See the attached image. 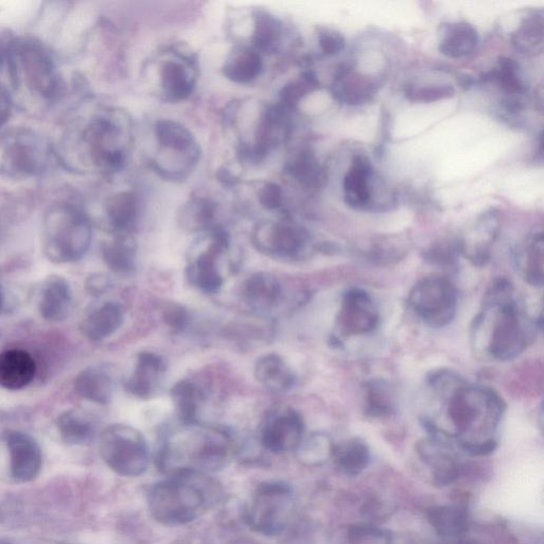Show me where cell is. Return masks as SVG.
I'll return each mask as SVG.
<instances>
[{
	"label": "cell",
	"instance_id": "f5cc1de1",
	"mask_svg": "<svg viewBox=\"0 0 544 544\" xmlns=\"http://www.w3.org/2000/svg\"><path fill=\"white\" fill-rule=\"evenodd\" d=\"M112 285V280L108 276L95 274L88 278L85 289H87L90 296L98 298L107 294Z\"/></svg>",
	"mask_w": 544,
	"mask_h": 544
},
{
	"label": "cell",
	"instance_id": "1f68e13d",
	"mask_svg": "<svg viewBox=\"0 0 544 544\" xmlns=\"http://www.w3.org/2000/svg\"><path fill=\"white\" fill-rule=\"evenodd\" d=\"M285 174L304 191L316 192L325 185L327 176L315 153L311 150H301L285 164Z\"/></svg>",
	"mask_w": 544,
	"mask_h": 544
},
{
	"label": "cell",
	"instance_id": "f546056e",
	"mask_svg": "<svg viewBox=\"0 0 544 544\" xmlns=\"http://www.w3.org/2000/svg\"><path fill=\"white\" fill-rule=\"evenodd\" d=\"M243 299L255 311H269L282 300L280 280L270 272H257L243 285Z\"/></svg>",
	"mask_w": 544,
	"mask_h": 544
},
{
	"label": "cell",
	"instance_id": "5bb4252c",
	"mask_svg": "<svg viewBox=\"0 0 544 544\" xmlns=\"http://www.w3.org/2000/svg\"><path fill=\"white\" fill-rule=\"evenodd\" d=\"M408 305L415 315L432 328L450 325L457 313L458 297L453 283L444 277L432 276L417 282Z\"/></svg>",
	"mask_w": 544,
	"mask_h": 544
},
{
	"label": "cell",
	"instance_id": "8d00e7d4",
	"mask_svg": "<svg viewBox=\"0 0 544 544\" xmlns=\"http://www.w3.org/2000/svg\"><path fill=\"white\" fill-rule=\"evenodd\" d=\"M57 428L62 440L67 445H88L95 434L92 419L82 411L64 412L57 419Z\"/></svg>",
	"mask_w": 544,
	"mask_h": 544
},
{
	"label": "cell",
	"instance_id": "ba28073f",
	"mask_svg": "<svg viewBox=\"0 0 544 544\" xmlns=\"http://www.w3.org/2000/svg\"><path fill=\"white\" fill-rule=\"evenodd\" d=\"M55 165L54 142L40 130L9 125L0 131V180H40Z\"/></svg>",
	"mask_w": 544,
	"mask_h": 544
},
{
	"label": "cell",
	"instance_id": "7402d4cb",
	"mask_svg": "<svg viewBox=\"0 0 544 544\" xmlns=\"http://www.w3.org/2000/svg\"><path fill=\"white\" fill-rule=\"evenodd\" d=\"M73 303L72 287L65 278L51 275L44 280L39 295V311L45 320H65L72 313Z\"/></svg>",
	"mask_w": 544,
	"mask_h": 544
},
{
	"label": "cell",
	"instance_id": "60d3db41",
	"mask_svg": "<svg viewBox=\"0 0 544 544\" xmlns=\"http://www.w3.org/2000/svg\"><path fill=\"white\" fill-rule=\"evenodd\" d=\"M544 36L543 12H533L522 20L513 36V45L523 55L542 53Z\"/></svg>",
	"mask_w": 544,
	"mask_h": 544
},
{
	"label": "cell",
	"instance_id": "d6a6232c",
	"mask_svg": "<svg viewBox=\"0 0 544 544\" xmlns=\"http://www.w3.org/2000/svg\"><path fill=\"white\" fill-rule=\"evenodd\" d=\"M254 377L262 386L274 393H286L296 383L293 369L276 353L260 357L254 365Z\"/></svg>",
	"mask_w": 544,
	"mask_h": 544
},
{
	"label": "cell",
	"instance_id": "603a6c76",
	"mask_svg": "<svg viewBox=\"0 0 544 544\" xmlns=\"http://www.w3.org/2000/svg\"><path fill=\"white\" fill-rule=\"evenodd\" d=\"M373 170L364 156H356L344 179L345 201L354 210H371L373 206Z\"/></svg>",
	"mask_w": 544,
	"mask_h": 544
},
{
	"label": "cell",
	"instance_id": "8fae6325",
	"mask_svg": "<svg viewBox=\"0 0 544 544\" xmlns=\"http://www.w3.org/2000/svg\"><path fill=\"white\" fill-rule=\"evenodd\" d=\"M148 68L155 77L159 94L170 102L190 98L198 80L197 60L191 50L181 46L168 47L152 59Z\"/></svg>",
	"mask_w": 544,
	"mask_h": 544
},
{
	"label": "cell",
	"instance_id": "277c9868",
	"mask_svg": "<svg viewBox=\"0 0 544 544\" xmlns=\"http://www.w3.org/2000/svg\"><path fill=\"white\" fill-rule=\"evenodd\" d=\"M223 499V489L207 473L180 472L148 492L151 516L168 526L191 523L208 513Z\"/></svg>",
	"mask_w": 544,
	"mask_h": 544
},
{
	"label": "cell",
	"instance_id": "ee69618b",
	"mask_svg": "<svg viewBox=\"0 0 544 544\" xmlns=\"http://www.w3.org/2000/svg\"><path fill=\"white\" fill-rule=\"evenodd\" d=\"M333 447V441L327 434L314 433L302 439L296 452L301 463L316 466L332 457Z\"/></svg>",
	"mask_w": 544,
	"mask_h": 544
},
{
	"label": "cell",
	"instance_id": "f6af8a7d",
	"mask_svg": "<svg viewBox=\"0 0 544 544\" xmlns=\"http://www.w3.org/2000/svg\"><path fill=\"white\" fill-rule=\"evenodd\" d=\"M459 253L458 238L456 240L442 241L423 251V259L433 265L453 266Z\"/></svg>",
	"mask_w": 544,
	"mask_h": 544
},
{
	"label": "cell",
	"instance_id": "6f0895ef",
	"mask_svg": "<svg viewBox=\"0 0 544 544\" xmlns=\"http://www.w3.org/2000/svg\"><path fill=\"white\" fill-rule=\"evenodd\" d=\"M6 309V292L2 284H0V315L4 313Z\"/></svg>",
	"mask_w": 544,
	"mask_h": 544
},
{
	"label": "cell",
	"instance_id": "ac0fdd59",
	"mask_svg": "<svg viewBox=\"0 0 544 544\" xmlns=\"http://www.w3.org/2000/svg\"><path fill=\"white\" fill-rule=\"evenodd\" d=\"M5 440L10 453L13 478L22 483L37 479L43 458L36 439L20 431H11L6 434Z\"/></svg>",
	"mask_w": 544,
	"mask_h": 544
},
{
	"label": "cell",
	"instance_id": "ffe728a7",
	"mask_svg": "<svg viewBox=\"0 0 544 544\" xmlns=\"http://www.w3.org/2000/svg\"><path fill=\"white\" fill-rule=\"evenodd\" d=\"M500 233L497 213H486L476 223L472 235L458 237L459 253L476 267L486 266L491 258L492 246Z\"/></svg>",
	"mask_w": 544,
	"mask_h": 544
},
{
	"label": "cell",
	"instance_id": "6da1fadb",
	"mask_svg": "<svg viewBox=\"0 0 544 544\" xmlns=\"http://www.w3.org/2000/svg\"><path fill=\"white\" fill-rule=\"evenodd\" d=\"M54 142L57 165L75 176L112 177L125 168L132 143L131 119L118 108L90 99L64 113Z\"/></svg>",
	"mask_w": 544,
	"mask_h": 544
},
{
	"label": "cell",
	"instance_id": "74e56055",
	"mask_svg": "<svg viewBox=\"0 0 544 544\" xmlns=\"http://www.w3.org/2000/svg\"><path fill=\"white\" fill-rule=\"evenodd\" d=\"M178 418L186 427L198 424V415L202 403L200 388L190 380H181L170 390Z\"/></svg>",
	"mask_w": 544,
	"mask_h": 544
},
{
	"label": "cell",
	"instance_id": "4fadbf2b",
	"mask_svg": "<svg viewBox=\"0 0 544 544\" xmlns=\"http://www.w3.org/2000/svg\"><path fill=\"white\" fill-rule=\"evenodd\" d=\"M251 242L267 257L285 261L306 259L313 249L309 232L287 219L262 221L253 228Z\"/></svg>",
	"mask_w": 544,
	"mask_h": 544
},
{
	"label": "cell",
	"instance_id": "d4e9b609",
	"mask_svg": "<svg viewBox=\"0 0 544 544\" xmlns=\"http://www.w3.org/2000/svg\"><path fill=\"white\" fill-rule=\"evenodd\" d=\"M124 321L123 305L108 301L96 306L85 315L81 321L80 330L91 342H101L121 329Z\"/></svg>",
	"mask_w": 544,
	"mask_h": 544
},
{
	"label": "cell",
	"instance_id": "680465c9",
	"mask_svg": "<svg viewBox=\"0 0 544 544\" xmlns=\"http://www.w3.org/2000/svg\"><path fill=\"white\" fill-rule=\"evenodd\" d=\"M457 544H482V543H479V542H476V541L465 540V541L458 542Z\"/></svg>",
	"mask_w": 544,
	"mask_h": 544
},
{
	"label": "cell",
	"instance_id": "bcb514c9",
	"mask_svg": "<svg viewBox=\"0 0 544 544\" xmlns=\"http://www.w3.org/2000/svg\"><path fill=\"white\" fill-rule=\"evenodd\" d=\"M348 544H391V537L379 527L357 524L349 527Z\"/></svg>",
	"mask_w": 544,
	"mask_h": 544
},
{
	"label": "cell",
	"instance_id": "9c48e42d",
	"mask_svg": "<svg viewBox=\"0 0 544 544\" xmlns=\"http://www.w3.org/2000/svg\"><path fill=\"white\" fill-rule=\"evenodd\" d=\"M155 139L153 170L168 181H184L200 160V147L192 131L174 119H159L152 128Z\"/></svg>",
	"mask_w": 544,
	"mask_h": 544
},
{
	"label": "cell",
	"instance_id": "d590c367",
	"mask_svg": "<svg viewBox=\"0 0 544 544\" xmlns=\"http://www.w3.org/2000/svg\"><path fill=\"white\" fill-rule=\"evenodd\" d=\"M516 263L526 283L541 287L544 279V243L542 232L532 235L517 251Z\"/></svg>",
	"mask_w": 544,
	"mask_h": 544
},
{
	"label": "cell",
	"instance_id": "484cf974",
	"mask_svg": "<svg viewBox=\"0 0 544 544\" xmlns=\"http://www.w3.org/2000/svg\"><path fill=\"white\" fill-rule=\"evenodd\" d=\"M115 378L105 365L91 366L82 370L75 379L76 394L89 402L107 405L114 396Z\"/></svg>",
	"mask_w": 544,
	"mask_h": 544
},
{
	"label": "cell",
	"instance_id": "816d5d0a",
	"mask_svg": "<svg viewBox=\"0 0 544 544\" xmlns=\"http://www.w3.org/2000/svg\"><path fill=\"white\" fill-rule=\"evenodd\" d=\"M15 109L14 100L7 84L0 82V131L9 126Z\"/></svg>",
	"mask_w": 544,
	"mask_h": 544
},
{
	"label": "cell",
	"instance_id": "f907efd6",
	"mask_svg": "<svg viewBox=\"0 0 544 544\" xmlns=\"http://www.w3.org/2000/svg\"><path fill=\"white\" fill-rule=\"evenodd\" d=\"M318 44L323 54L335 56L342 53L346 47V40L337 31L330 29H321L318 33Z\"/></svg>",
	"mask_w": 544,
	"mask_h": 544
},
{
	"label": "cell",
	"instance_id": "3957f363",
	"mask_svg": "<svg viewBox=\"0 0 544 544\" xmlns=\"http://www.w3.org/2000/svg\"><path fill=\"white\" fill-rule=\"evenodd\" d=\"M424 396L425 408L444 413L457 437L472 431L496 430L506 410V403L495 389L469 384L451 370L430 373Z\"/></svg>",
	"mask_w": 544,
	"mask_h": 544
},
{
	"label": "cell",
	"instance_id": "5b68a950",
	"mask_svg": "<svg viewBox=\"0 0 544 544\" xmlns=\"http://www.w3.org/2000/svg\"><path fill=\"white\" fill-rule=\"evenodd\" d=\"M197 425L165 440L156 459L161 472L168 476L187 471L209 474L226 465L233 449L231 435L218 428L197 429Z\"/></svg>",
	"mask_w": 544,
	"mask_h": 544
},
{
	"label": "cell",
	"instance_id": "44dd1931",
	"mask_svg": "<svg viewBox=\"0 0 544 544\" xmlns=\"http://www.w3.org/2000/svg\"><path fill=\"white\" fill-rule=\"evenodd\" d=\"M165 371V361L160 354L149 351L139 353L133 371L125 382L127 393L136 398L149 399L157 393Z\"/></svg>",
	"mask_w": 544,
	"mask_h": 544
},
{
	"label": "cell",
	"instance_id": "681fc988",
	"mask_svg": "<svg viewBox=\"0 0 544 544\" xmlns=\"http://www.w3.org/2000/svg\"><path fill=\"white\" fill-rule=\"evenodd\" d=\"M261 207L267 211H279L284 206V191L276 182L266 181L261 184L257 192Z\"/></svg>",
	"mask_w": 544,
	"mask_h": 544
},
{
	"label": "cell",
	"instance_id": "7dc6e473",
	"mask_svg": "<svg viewBox=\"0 0 544 544\" xmlns=\"http://www.w3.org/2000/svg\"><path fill=\"white\" fill-rule=\"evenodd\" d=\"M405 96L414 102H434L453 97L455 90L451 85H432V87L416 88L413 85L405 89Z\"/></svg>",
	"mask_w": 544,
	"mask_h": 544
},
{
	"label": "cell",
	"instance_id": "db71d44e",
	"mask_svg": "<svg viewBox=\"0 0 544 544\" xmlns=\"http://www.w3.org/2000/svg\"><path fill=\"white\" fill-rule=\"evenodd\" d=\"M459 446L472 456H486L495 452L498 444L496 439H489L483 442L459 441Z\"/></svg>",
	"mask_w": 544,
	"mask_h": 544
},
{
	"label": "cell",
	"instance_id": "7bdbcfd3",
	"mask_svg": "<svg viewBox=\"0 0 544 544\" xmlns=\"http://www.w3.org/2000/svg\"><path fill=\"white\" fill-rule=\"evenodd\" d=\"M519 72L518 62L512 58L502 57L499 60L498 70L485 73L481 81L499 84L507 96H522L526 92V85Z\"/></svg>",
	"mask_w": 544,
	"mask_h": 544
},
{
	"label": "cell",
	"instance_id": "ab89813d",
	"mask_svg": "<svg viewBox=\"0 0 544 544\" xmlns=\"http://www.w3.org/2000/svg\"><path fill=\"white\" fill-rule=\"evenodd\" d=\"M428 519L434 530L444 537L462 536L468 531V516L458 506H436L428 510Z\"/></svg>",
	"mask_w": 544,
	"mask_h": 544
},
{
	"label": "cell",
	"instance_id": "11a10c76",
	"mask_svg": "<svg viewBox=\"0 0 544 544\" xmlns=\"http://www.w3.org/2000/svg\"><path fill=\"white\" fill-rule=\"evenodd\" d=\"M14 33L0 29V82H5L9 47ZM6 83V82H5Z\"/></svg>",
	"mask_w": 544,
	"mask_h": 544
},
{
	"label": "cell",
	"instance_id": "9f6ffc18",
	"mask_svg": "<svg viewBox=\"0 0 544 544\" xmlns=\"http://www.w3.org/2000/svg\"><path fill=\"white\" fill-rule=\"evenodd\" d=\"M458 82L462 85L463 88L470 89L475 83V80L473 77L464 74L458 77Z\"/></svg>",
	"mask_w": 544,
	"mask_h": 544
},
{
	"label": "cell",
	"instance_id": "2e32d148",
	"mask_svg": "<svg viewBox=\"0 0 544 544\" xmlns=\"http://www.w3.org/2000/svg\"><path fill=\"white\" fill-rule=\"evenodd\" d=\"M380 312L376 302L363 289L345 293L337 315V326L346 336L366 335L377 329Z\"/></svg>",
	"mask_w": 544,
	"mask_h": 544
},
{
	"label": "cell",
	"instance_id": "d6986e66",
	"mask_svg": "<svg viewBox=\"0 0 544 544\" xmlns=\"http://www.w3.org/2000/svg\"><path fill=\"white\" fill-rule=\"evenodd\" d=\"M99 221L111 234L129 233L139 215V200L132 190L109 193L99 204Z\"/></svg>",
	"mask_w": 544,
	"mask_h": 544
},
{
	"label": "cell",
	"instance_id": "7c38bea8",
	"mask_svg": "<svg viewBox=\"0 0 544 544\" xmlns=\"http://www.w3.org/2000/svg\"><path fill=\"white\" fill-rule=\"evenodd\" d=\"M293 489L282 481L265 482L255 489L245 510L250 529L264 536L284 532L292 512Z\"/></svg>",
	"mask_w": 544,
	"mask_h": 544
},
{
	"label": "cell",
	"instance_id": "b9f144b4",
	"mask_svg": "<svg viewBox=\"0 0 544 544\" xmlns=\"http://www.w3.org/2000/svg\"><path fill=\"white\" fill-rule=\"evenodd\" d=\"M395 395L383 380H371L364 386L365 413L373 418L389 416L395 410Z\"/></svg>",
	"mask_w": 544,
	"mask_h": 544
},
{
	"label": "cell",
	"instance_id": "e0dca14e",
	"mask_svg": "<svg viewBox=\"0 0 544 544\" xmlns=\"http://www.w3.org/2000/svg\"><path fill=\"white\" fill-rule=\"evenodd\" d=\"M304 438V421L293 408L272 413L265 421L260 440L272 453L296 451Z\"/></svg>",
	"mask_w": 544,
	"mask_h": 544
},
{
	"label": "cell",
	"instance_id": "4316f807",
	"mask_svg": "<svg viewBox=\"0 0 544 544\" xmlns=\"http://www.w3.org/2000/svg\"><path fill=\"white\" fill-rule=\"evenodd\" d=\"M37 364L25 350L11 349L0 353V387L20 390L36 377Z\"/></svg>",
	"mask_w": 544,
	"mask_h": 544
},
{
	"label": "cell",
	"instance_id": "c3c4849f",
	"mask_svg": "<svg viewBox=\"0 0 544 544\" xmlns=\"http://www.w3.org/2000/svg\"><path fill=\"white\" fill-rule=\"evenodd\" d=\"M161 313L165 326L175 334L183 332L189 326L190 313L180 303H165Z\"/></svg>",
	"mask_w": 544,
	"mask_h": 544
},
{
	"label": "cell",
	"instance_id": "83f0119b",
	"mask_svg": "<svg viewBox=\"0 0 544 544\" xmlns=\"http://www.w3.org/2000/svg\"><path fill=\"white\" fill-rule=\"evenodd\" d=\"M284 38V25L274 14L265 10H255L251 17L250 45L263 55L278 53Z\"/></svg>",
	"mask_w": 544,
	"mask_h": 544
},
{
	"label": "cell",
	"instance_id": "30bf717a",
	"mask_svg": "<svg viewBox=\"0 0 544 544\" xmlns=\"http://www.w3.org/2000/svg\"><path fill=\"white\" fill-rule=\"evenodd\" d=\"M99 452L107 466L115 473L136 478L149 466L147 441L138 430L126 424H112L101 433Z\"/></svg>",
	"mask_w": 544,
	"mask_h": 544
},
{
	"label": "cell",
	"instance_id": "9a60e30c",
	"mask_svg": "<svg viewBox=\"0 0 544 544\" xmlns=\"http://www.w3.org/2000/svg\"><path fill=\"white\" fill-rule=\"evenodd\" d=\"M200 249L193 255L186 274L192 285L204 294H216L224 285L219 262L231 247L229 234L215 228L202 233Z\"/></svg>",
	"mask_w": 544,
	"mask_h": 544
},
{
	"label": "cell",
	"instance_id": "f35d334b",
	"mask_svg": "<svg viewBox=\"0 0 544 544\" xmlns=\"http://www.w3.org/2000/svg\"><path fill=\"white\" fill-rule=\"evenodd\" d=\"M332 458L336 465L348 475L360 474L370 462V451L361 439L352 438L335 445Z\"/></svg>",
	"mask_w": 544,
	"mask_h": 544
},
{
	"label": "cell",
	"instance_id": "52a82bcc",
	"mask_svg": "<svg viewBox=\"0 0 544 544\" xmlns=\"http://www.w3.org/2000/svg\"><path fill=\"white\" fill-rule=\"evenodd\" d=\"M490 322L476 316L475 320L489 323L486 338L488 354L500 362L517 359L534 343L540 321L527 315L514 295L502 298L484 297L480 313Z\"/></svg>",
	"mask_w": 544,
	"mask_h": 544
},
{
	"label": "cell",
	"instance_id": "8992f818",
	"mask_svg": "<svg viewBox=\"0 0 544 544\" xmlns=\"http://www.w3.org/2000/svg\"><path fill=\"white\" fill-rule=\"evenodd\" d=\"M93 225L83 204L70 199L50 203L41 223V247L45 258L55 264L81 260L91 248Z\"/></svg>",
	"mask_w": 544,
	"mask_h": 544
},
{
	"label": "cell",
	"instance_id": "91938a15",
	"mask_svg": "<svg viewBox=\"0 0 544 544\" xmlns=\"http://www.w3.org/2000/svg\"><path fill=\"white\" fill-rule=\"evenodd\" d=\"M3 544H8V543H3Z\"/></svg>",
	"mask_w": 544,
	"mask_h": 544
},
{
	"label": "cell",
	"instance_id": "e575fe53",
	"mask_svg": "<svg viewBox=\"0 0 544 544\" xmlns=\"http://www.w3.org/2000/svg\"><path fill=\"white\" fill-rule=\"evenodd\" d=\"M478 44V31L466 22H457L444 26L439 50L446 57L461 59L473 54Z\"/></svg>",
	"mask_w": 544,
	"mask_h": 544
},
{
	"label": "cell",
	"instance_id": "836d02e7",
	"mask_svg": "<svg viewBox=\"0 0 544 544\" xmlns=\"http://www.w3.org/2000/svg\"><path fill=\"white\" fill-rule=\"evenodd\" d=\"M217 203L208 196H193L179 214L180 227L192 233H206L215 228Z\"/></svg>",
	"mask_w": 544,
	"mask_h": 544
},
{
	"label": "cell",
	"instance_id": "cb8c5ba5",
	"mask_svg": "<svg viewBox=\"0 0 544 544\" xmlns=\"http://www.w3.org/2000/svg\"><path fill=\"white\" fill-rule=\"evenodd\" d=\"M378 91L377 84L353 73L348 63L340 64L331 85L332 95L349 106H360L370 101Z\"/></svg>",
	"mask_w": 544,
	"mask_h": 544
},
{
	"label": "cell",
	"instance_id": "f1b7e54d",
	"mask_svg": "<svg viewBox=\"0 0 544 544\" xmlns=\"http://www.w3.org/2000/svg\"><path fill=\"white\" fill-rule=\"evenodd\" d=\"M101 255L113 274L131 275L138 264V243L130 232L112 234L110 240L102 244Z\"/></svg>",
	"mask_w": 544,
	"mask_h": 544
},
{
	"label": "cell",
	"instance_id": "4dcf8cb0",
	"mask_svg": "<svg viewBox=\"0 0 544 544\" xmlns=\"http://www.w3.org/2000/svg\"><path fill=\"white\" fill-rule=\"evenodd\" d=\"M263 70V56L244 44L237 45L230 51L223 66L224 76L236 84H249L257 80Z\"/></svg>",
	"mask_w": 544,
	"mask_h": 544
},
{
	"label": "cell",
	"instance_id": "7a4b0ae2",
	"mask_svg": "<svg viewBox=\"0 0 544 544\" xmlns=\"http://www.w3.org/2000/svg\"><path fill=\"white\" fill-rule=\"evenodd\" d=\"M5 82L15 108L32 114L55 111L76 92L88 94L81 74H67L56 51L36 34H14Z\"/></svg>",
	"mask_w": 544,
	"mask_h": 544
}]
</instances>
